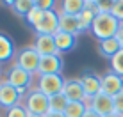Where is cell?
Wrapping results in <instances>:
<instances>
[{
	"instance_id": "cell-1",
	"label": "cell",
	"mask_w": 123,
	"mask_h": 117,
	"mask_svg": "<svg viewBox=\"0 0 123 117\" xmlns=\"http://www.w3.org/2000/svg\"><path fill=\"white\" fill-rule=\"evenodd\" d=\"M118 28H120V21L111 12H98L95 21H93L91 32L98 41H104V39H111V37L116 36Z\"/></svg>"
},
{
	"instance_id": "cell-2",
	"label": "cell",
	"mask_w": 123,
	"mask_h": 117,
	"mask_svg": "<svg viewBox=\"0 0 123 117\" xmlns=\"http://www.w3.org/2000/svg\"><path fill=\"white\" fill-rule=\"evenodd\" d=\"M25 108L32 115H46L50 112L48 106V96H45L41 90L32 89L25 98Z\"/></svg>"
},
{
	"instance_id": "cell-3",
	"label": "cell",
	"mask_w": 123,
	"mask_h": 117,
	"mask_svg": "<svg viewBox=\"0 0 123 117\" xmlns=\"http://www.w3.org/2000/svg\"><path fill=\"white\" fill-rule=\"evenodd\" d=\"M64 82L66 80L62 78V74H43L37 80V90L52 98V96L61 94L64 90Z\"/></svg>"
},
{
	"instance_id": "cell-4",
	"label": "cell",
	"mask_w": 123,
	"mask_h": 117,
	"mask_svg": "<svg viewBox=\"0 0 123 117\" xmlns=\"http://www.w3.org/2000/svg\"><path fill=\"white\" fill-rule=\"evenodd\" d=\"M7 82L11 83L12 87H14L16 90L20 92V96L27 92V89H29V85H31V82H32V74L31 73H27L25 69H22L20 66H12V68L9 69V73H7Z\"/></svg>"
},
{
	"instance_id": "cell-5",
	"label": "cell",
	"mask_w": 123,
	"mask_h": 117,
	"mask_svg": "<svg viewBox=\"0 0 123 117\" xmlns=\"http://www.w3.org/2000/svg\"><path fill=\"white\" fill-rule=\"evenodd\" d=\"M39 60L41 55L36 52L34 48H25L18 53V58H16V66H20L22 69H25L27 73H36L37 74V68H39Z\"/></svg>"
},
{
	"instance_id": "cell-6",
	"label": "cell",
	"mask_w": 123,
	"mask_h": 117,
	"mask_svg": "<svg viewBox=\"0 0 123 117\" xmlns=\"http://www.w3.org/2000/svg\"><path fill=\"white\" fill-rule=\"evenodd\" d=\"M34 30H36L37 36H54L59 30V12L55 9L46 11L43 14V18H41L39 25Z\"/></svg>"
},
{
	"instance_id": "cell-7",
	"label": "cell",
	"mask_w": 123,
	"mask_h": 117,
	"mask_svg": "<svg viewBox=\"0 0 123 117\" xmlns=\"http://www.w3.org/2000/svg\"><path fill=\"white\" fill-rule=\"evenodd\" d=\"M64 62H62L61 55H43L39 60V68H37V74H61Z\"/></svg>"
},
{
	"instance_id": "cell-8",
	"label": "cell",
	"mask_w": 123,
	"mask_h": 117,
	"mask_svg": "<svg viewBox=\"0 0 123 117\" xmlns=\"http://www.w3.org/2000/svg\"><path fill=\"white\" fill-rule=\"evenodd\" d=\"M123 90V78L116 73H105L102 76V92L114 98L116 94H120Z\"/></svg>"
},
{
	"instance_id": "cell-9",
	"label": "cell",
	"mask_w": 123,
	"mask_h": 117,
	"mask_svg": "<svg viewBox=\"0 0 123 117\" xmlns=\"http://www.w3.org/2000/svg\"><path fill=\"white\" fill-rule=\"evenodd\" d=\"M18 101H20V92L18 90H16L7 80L0 82V105L9 110V108L18 105Z\"/></svg>"
},
{
	"instance_id": "cell-10",
	"label": "cell",
	"mask_w": 123,
	"mask_h": 117,
	"mask_svg": "<svg viewBox=\"0 0 123 117\" xmlns=\"http://www.w3.org/2000/svg\"><path fill=\"white\" fill-rule=\"evenodd\" d=\"M80 82H82L84 92H86L87 99H93L95 96H98L102 92V76L95 73H86L80 76Z\"/></svg>"
},
{
	"instance_id": "cell-11",
	"label": "cell",
	"mask_w": 123,
	"mask_h": 117,
	"mask_svg": "<svg viewBox=\"0 0 123 117\" xmlns=\"http://www.w3.org/2000/svg\"><path fill=\"white\" fill-rule=\"evenodd\" d=\"M64 96L68 98V101H86V92L80 78H70L64 82Z\"/></svg>"
},
{
	"instance_id": "cell-12",
	"label": "cell",
	"mask_w": 123,
	"mask_h": 117,
	"mask_svg": "<svg viewBox=\"0 0 123 117\" xmlns=\"http://www.w3.org/2000/svg\"><path fill=\"white\" fill-rule=\"evenodd\" d=\"M59 30L77 36V34H80V32H84V28H82V25H80L79 16L59 12Z\"/></svg>"
},
{
	"instance_id": "cell-13",
	"label": "cell",
	"mask_w": 123,
	"mask_h": 117,
	"mask_svg": "<svg viewBox=\"0 0 123 117\" xmlns=\"http://www.w3.org/2000/svg\"><path fill=\"white\" fill-rule=\"evenodd\" d=\"M91 108H93V110H95L98 115L105 117V115L114 114V101H112L111 96L100 92L98 96H95V98H93V101H91Z\"/></svg>"
},
{
	"instance_id": "cell-14",
	"label": "cell",
	"mask_w": 123,
	"mask_h": 117,
	"mask_svg": "<svg viewBox=\"0 0 123 117\" xmlns=\"http://www.w3.org/2000/svg\"><path fill=\"white\" fill-rule=\"evenodd\" d=\"M54 41H55L59 55H62V53H70L71 50L77 46V36L68 34V32H61V30H57L55 34H54Z\"/></svg>"
},
{
	"instance_id": "cell-15",
	"label": "cell",
	"mask_w": 123,
	"mask_h": 117,
	"mask_svg": "<svg viewBox=\"0 0 123 117\" xmlns=\"http://www.w3.org/2000/svg\"><path fill=\"white\" fill-rule=\"evenodd\" d=\"M32 48L36 50L41 57L43 55H59L55 41H54V36H37Z\"/></svg>"
},
{
	"instance_id": "cell-16",
	"label": "cell",
	"mask_w": 123,
	"mask_h": 117,
	"mask_svg": "<svg viewBox=\"0 0 123 117\" xmlns=\"http://www.w3.org/2000/svg\"><path fill=\"white\" fill-rule=\"evenodd\" d=\"M96 14V2H91V0H86V9L79 14V20H80V25H82L84 30H91L93 27V21H95Z\"/></svg>"
},
{
	"instance_id": "cell-17",
	"label": "cell",
	"mask_w": 123,
	"mask_h": 117,
	"mask_svg": "<svg viewBox=\"0 0 123 117\" xmlns=\"http://www.w3.org/2000/svg\"><path fill=\"white\" fill-rule=\"evenodd\" d=\"M121 50V44L116 41V37H111V39H104V41H98V53L105 58H111L116 55L118 52Z\"/></svg>"
},
{
	"instance_id": "cell-18",
	"label": "cell",
	"mask_w": 123,
	"mask_h": 117,
	"mask_svg": "<svg viewBox=\"0 0 123 117\" xmlns=\"http://www.w3.org/2000/svg\"><path fill=\"white\" fill-rule=\"evenodd\" d=\"M7 5H11V9L16 12L18 16H27L32 11V7L36 5V0H7Z\"/></svg>"
},
{
	"instance_id": "cell-19",
	"label": "cell",
	"mask_w": 123,
	"mask_h": 117,
	"mask_svg": "<svg viewBox=\"0 0 123 117\" xmlns=\"http://www.w3.org/2000/svg\"><path fill=\"white\" fill-rule=\"evenodd\" d=\"M14 55V43L6 34H0V62H6Z\"/></svg>"
},
{
	"instance_id": "cell-20",
	"label": "cell",
	"mask_w": 123,
	"mask_h": 117,
	"mask_svg": "<svg viewBox=\"0 0 123 117\" xmlns=\"http://www.w3.org/2000/svg\"><path fill=\"white\" fill-rule=\"evenodd\" d=\"M84 9H86V0H64L61 4V12L64 14L79 16Z\"/></svg>"
},
{
	"instance_id": "cell-21",
	"label": "cell",
	"mask_w": 123,
	"mask_h": 117,
	"mask_svg": "<svg viewBox=\"0 0 123 117\" xmlns=\"http://www.w3.org/2000/svg\"><path fill=\"white\" fill-rule=\"evenodd\" d=\"M68 98L64 96V92L61 94H55L52 98H48V106H50V112H59V114H64L66 106H68Z\"/></svg>"
},
{
	"instance_id": "cell-22",
	"label": "cell",
	"mask_w": 123,
	"mask_h": 117,
	"mask_svg": "<svg viewBox=\"0 0 123 117\" xmlns=\"http://www.w3.org/2000/svg\"><path fill=\"white\" fill-rule=\"evenodd\" d=\"M87 108L89 106H87L84 101H70L68 106H66V110H64V115L66 117H82L86 114Z\"/></svg>"
},
{
	"instance_id": "cell-23",
	"label": "cell",
	"mask_w": 123,
	"mask_h": 117,
	"mask_svg": "<svg viewBox=\"0 0 123 117\" xmlns=\"http://www.w3.org/2000/svg\"><path fill=\"white\" fill-rule=\"evenodd\" d=\"M43 14H45V11H41L37 5H34V7H32V11L29 12L27 16H25V21H27V25H29V27L36 28L37 25H39L41 18H43Z\"/></svg>"
},
{
	"instance_id": "cell-24",
	"label": "cell",
	"mask_w": 123,
	"mask_h": 117,
	"mask_svg": "<svg viewBox=\"0 0 123 117\" xmlns=\"http://www.w3.org/2000/svg\"><path fill=\"white\" fill-rule=\"evenodd\" d=\"M109 64H111V71L112 73L120 74V76L123 78V48L109 60Z\"/></svg>"
},
{
	"instance_id": "cell-25",
	"label": "cell",
	"mask_w": 123,
	"mask_h": 117,
	"mask_svg": "<svg viewBox=\"0 0 123 117\" xmlns=\"http://www.w3.org/2000/svg\"><path fill=\"white\" fill-rule=\"evenodd\" d=\"M6 117H31L29 110L25 108V105H16L7 110V115Z\"/></svg>"
},
{
	"instance_id": "cell-26",
	"label": "cell",
	"mask_w": 123,
	"mask_h": 117,
	"mask_svg": "<svg viewBox=\"0 0 123 117\" xmlns=\"http://www.w3.org/2000/svg\"><path fill=\"white\" fill-rule=\"evenodd\" d=\"M111 14L120 23H123V0H112V11H111Z\"/></svg>"
},
{
	"instance_id": "cell-27",
	"label": "cell",
	"mask_w": 123,
	"mask_h": 117,
	"mask_svg": "<svg viewBox=\"0 0 123 117\" xmlns=\"http://www.w3.org/2000/svg\"><path fill=\"white\" fill-rule=\"evenodd\" d=\"M36 5L39 7L41 11H54L55 9V2L54 0H36Z\"/></svg>"
},
{
	"instance_id": "cell-28",
	"label": "cell",
	"mask_w": 123,
	"mask_h": 117,
	"mask_svg": "<svg viewBox=\"0 0 123 117\" xmlns=\"http://www.w3.org/2000/svg\"><path fill=\"white\" fill-rule=\"evenodd\" d=\"M112 101H114V112L120 114V115H123V90H121L120 94L114 96Z\"/></svg>"
},
{
	"instance_id": "cell-29",
	"label": "cell",
	"mask_w": 123,
	"mask_h": 117,
	"mask_svg": "<svg viewBox=\"0 0 123 117\" xmlns=\"http://www.w3.org/2000/svg\"><path fill=\"white\" fill-rule=\"evenodd\" d=\"M96 11L98 12H111L112 11V2H96Z\"/></svg>"
},
{
	"instance_id": "cell-30",
	"label": "cell",
	"mask_w": 123,
	"mask_h": 117,
	"mask_svg": "<svg viewBox=\"0 0 123 117\" xmlns=\"http://www.w3.org/2000/svg\"><path fill=\"white\" fill-rule=\"evenodd\" d=\"M116 41L121 44V48H123V23H120V28H118V32H116Z\"/></svg>"
},
{
	"instance_id": "cell-31",
	"label": "cell",
	"mask_w": 123,
	"mask_h": 117,
	"mask_svg": "<svg viewBox=\"0 0 123 117\" xmlns=\"http://www.w3.org/2000/svg\"><path fill=\"white\" fill-rule=\"evenodd\" d=\"M82 117H102V115H98V114H96V112H95V110H93V108L89 106V108L86 110V114H84Z\"/></svg>"
},
{
	"instance_id": "cell-32",
	"label": "cell",
	"mask_w": 123,
	"mask_h": 117,
	"mask_svg": "<svg viewBox=\"0 0 123 117\" xmlns=\"http://www.w3.org/2000/svg\"><path fill=\"white\" fill-rule=\"evenodd\" d=\"M45 117H66L64 114H59V112H48Z\"/></svg>"
},
{
	"instance_id": "cell-33",
	"label": "cell",
	"mask_w": 123,
	"mask_h": 117,
	"mask_svg": "<svg viewBox=\"0 0 123 117\" xmlns=\"http://www.w3.org/2000/svg\"><path fill=\"white\" fill-rule=\"evenodd\" d=\"M105 117H123V115H120V114H116V112H114V114H111V115H105Z\"/></svg>"
},
{
	"instance_id": "cell-34",
	"label": "cell",
	"mask_w": 123,
	"mask_h": 117,
	"mask_svg": "<svg viewBox=\"0 0 123 117\" xmlns=\"http://www.w3.org/2000/svg\"><path fill=\"white\" fill-rule=\"evenodd\" d=\"M31 117H45V115H32V114H31Z\"/></svg>"
}]
</instances>
